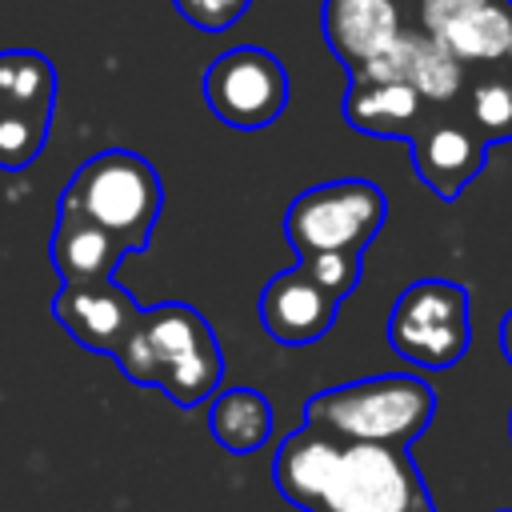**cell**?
Returning <instances> with one entry per match:
<instances>
[{"instance_id":"28","label":"cell","mask_w":512,"mask_h":512,"mask_svg":"<svg viewBox=\"0 0 512 512\" xmlns=\"http://www.w3.org/2000/svg\"><path fill=\"white\" fill-rule=\"evenodd\" d=\"M432 512H436V508H432Z\"/></svg>"},{"instance_id":"13","label":"cell","mask_w":512,"mask_h":512,"mask_svg":"<svg viewBox=\"0 0 512 512\" xmlns=\"http://www.w3.org/2000/svg\"><path fill=\"white\" fill-rule=\"evenodd\" d=\"M48 256H52L60 284H100V280H112L120 256H128V252L112 232H104L80 216L56 212Z\"/></svg>"},{"instance_id":"3","label":"cell","mask_w":512,"mask_h":512,"mask_svg":"<svg viewBox=\"0 0 512 512\" xmlns=\"http://www.w3.org/2000/svg\"><path fill=\"white\" fill-rule=\"evenodd\" d=\"M164 208L160 172L128 148H104L88 156L56 200L60 216H80L112 232L124 252H144Z\"/></svg>"},{"instance_id":"11","label":"cell","mask_w":512,"mask_h":512,"mask_svg":"<svg viewBox=\"0 0 512 512\" xmlns=\"http://www.w3.org/2000/svg\"><path fill=\"white\" fill-rule=\"evenodd\" d=\"M340 300H332L300 264L276 272L260 292V324L276 344H312L336 324Z\"/></svg>"},{"instance_id":"17","label":"cell","mask_w":512,"mask_h":512,"mask_svg":"<svg viewBox=\"0 0 512 512\" xmlns=\"http://www.w3.org/2000/svg\"><path fill=\"white\" fill-rule=\"evenodd\" d=\"M440 40L460 64H492L508 56L512 44V0H488L476 12L460 16L456 24H448Z\"/></svg>"},{"instance_id":"23","label":"cell","mask_w":512,"mask_h":512,"mask_svg":"<svg viewBox=\"0 0 512 512\" xmlns=\"http://www.w3.org/2000/svg\"><path fill=\"white\" fill-rule=\"evenodd\" d=\"M488 0H408V12L416 16V28L428 36H440L448 24H456L460 16L476 12Z\"/></svg>"},{"instance_id":"5","label":"cell","mask_w":512,"mask_h":512,"mask_svg":"<svg viewBox=\"0 0 512 512\" xmlns=\"http://www.w3.org/2000/svg\"><path fill=\"white\" fill-rule=\"evenodd\" d=\"M388 220V200L372 180L348 176L304 188L284 212V236L300 256L352 252L360 256Z\"/></svg>"},{"instance_id":"20","label":"cell","mask_w":512,"mask_h":512,"mask_svg":"<svg viewBox=\"0 0 512 512\" xmlns=\"http://www.w3.org/2000/svg\"><path fill=\"white\" fill-rule=\"evenodd\" d=\"M332 300H344L348 292H356L360 284V256L352 252H312V256H300L296 260Z\"/></svg>"},{"instance_id":"6","label":"cell","mask_w":512,"mask_h":512,"mask_svg":"<svg viewBox=\"0 0 512 512\" xmlns=\"http://www.w3.org/2000/svg\"><path fill=\"white\" fill-rule=\"evenodd\" d=\"M292 84L284 64L256 44H236L220 52L204 72V100L212 116L240 132H260L288 108Z\"/></svg>"},{"instance_id":"24","label":"cell","mask_w":512,"mask_h":512,"mask_svg":"<svg viewBox=\"0 0 512 512\" xmlns=\"http://www.w3.org/2000/svg\"><path fill=\"white\" fill-rule=\"evenodd\" d=\"M500 352H504L508 364H512V308H508L504 320H500Z\"/></svg>"},{"instance_id":"1","label":"cell","mask_w":512,"mask_h":512,"mask_svg":"<svg viewBox=\"0 0 512 512\" xmlns=\"http://www.w3.org/2000/svg\"><path fill=\"white\" fill-rule=\"evenodd\" d=\"M276 492L300 512H432V496L408 448L336 440L296 428L272 460Z\"/></svg>"},{"instance_id":"18","label":"cell","mask_w":512,"mask_h":512,"mask_svg":"<svg viewBox=\"0 0 512 512\" xmlns=\"http://www.w3.org/2000/svg\"><path fill=\"white\" fill-rule=\"evenodd\" d=\"M484 144L512 140V76H488L472 84L468 92V116H464Z\"/></svg>"},{"instance_id":"25","label":"cell","mask_w":512,"mask_h":512,"mask_svg":"<svg viewBox=\"0 0 512 512\" xmlns=\"http://www.w3.org/2000/svg\"><path fill=\"white\" fill-rule=\"evenodd\" d=\"M504 60H508V64H512V44H508V56H504Z\"/></svg>"},{"instance_id":"26","label":"cell","mask_w":512,"mask_h":512,"mask_svg":"<svg viewBox=\"0 0 512 512\" xmlns=\"http://www.w3.org/2000/svg\"><path fill=\"white\" fill-rule=\"evenodd\" d=\"M508 436H512V416H508Z\"/></svg>"},{"instance_id":"14","label":"cell","mask_w":512,"mask_h":512,"mask_svg":"<svg viewBox=\"0 0 512 512\" xmlns=\"http://www.w3.org/2000/svg\"><path fill=\"white\" fill-rule=\"evenodd\" d=\"M208 428L224 452L248 456L272 440V404L256 388H224L212 396Z\"/></svg>"},{"instance_id":"4","label":"cell","mask_w":512,"mask_h":512,"mask_svg":"<svg viewBox=\"0 0 512 512\" xmlns=\"http://www.w3.org/2000/svg\"><path fill=\"white\" fill-rule=\"evenodd\" d=\"M388 344L400 360L428 372L460 364L472 344L468 288L444 276L412 280L388 312Z\"/></svg>"},{"instance_id":"10","label":"cell","mask_w":512,"mask_h":512,"mask_svg":"<svg viewBox=\"0 0 512 512\" xmlns=\"http://www.w3.org/2000/svg\"><path fill=\"white\" fill-rule=\"evenodd\" d=\"M356 76L368 80H400L408 88H416V96L428 108H448L460 92H464V64L428 32L420 28H404L396 36V44L376 56L368 68H360Z\"/></svg>"},{"instance_id":"22","label":"cell","mask_w":512,"mask_h":512,"mask_svg":"<svg viewBox=\"0 0 512 512\" xmlns=\"http://www.w3.org/2000/svg\"><path fill=\"white\" fill-rule=\"evenodd\" d=\"M180 20H188L200 32H228L232 24L244 20L252 0H172Z\"/></svg>"},{"instance_id":"8","label":"cell","mask_w":512,"mask_h":512,"mask_svg":"<svg viewBox=\"0 0 512 512\" xmlns=\"http://www.w3.org/2000/svg\"><path fill=\"white\" fill-rule=\"evenodd\" d=\"M52 316L84 352L112 356L120 340L136 328L140 304L124 288H116V280L60 284V292L52 296Z\"/></svg>"},{"instance_id":"16","label":"cell","mask_w":512,"mask_h":512,"mask_svg":"<svg viewBox=\"0 0 512 512\" xmlns=\"http://www.w3.org/2000/svg\"><path fill=\"white\" fill-rule=\"evenodd\" d=\"M140 328L156 352V364H160V380L172 364H180L184 356L200 352V348H212L216 336L208 328V320L184 304V300H168V304H156V308H144L140 312Z\"/></svg>"},{"instance_id":"2","label":"cell","mask_w":512,"mask_h":512,"mask_svg":"<svg viewBox=\"0 0 512 512\" xmlns=\"http://www.w3.org/2000/svg\"><path fill=\"white\" fill-rule=\"evenodd\" d=\"M436 416V392L424 376L380 372L348 380L304 400V424L336 440L408 448Z\"/></svg>"},{"instance_id":"9","label":"cell","mask_w":512,"mask_h":512,"mask_svg":"<svg viewBox=\"0 0 512 512\" xmlns=\"http://www.w3.org/2000/svg\"><path fill=\"white\" fill-rule=\"evenodd\" d=\"M408 0H324L320 28L332 56L356 76L376 56H384L396 36L408 28Z\"/></svg>"},{"instance_id":"27","label":"cell","mask_w":512,"mask_h":512,"mask_svg":"<svg viewBox=\"0 0 512 512\" xmlns=\"http://www.w3.org/2000/svg\"><path fill=\"white\" fill-rule=\"evenodd\" d=\"M496 512H512V508H496Z\"/></svg>"},{"instance_id":"19","label":"cell","mask_w":512,"mask_h":512,"mask_svg":"<svg viewBox=\"0 0 512 512\" xmlns=\"http://www.w3.org/2000/svg\"><path fill=\"white\" fill-rule=\"evenodd\" d=\"M48 124H52V120L20 116V112H0V168H4V172L28 168V164L44 152Z\"/></svg>"},{"instance_id":"7","label":"cell","mask_w":512,"mask_h":512,"mask_svg":"<svg viewBox=\"0 0 512 512\" xmlns=\"http://www.w3.org/2000/svg\"><path fill=\"white\" fill-rule=\"evenodd\" d=\"M408 148L420 184L440 200H456L488 160V144L480 140V132L468 120L444 112H428L424 124L408 136Z\"/></svg>"},{"instance_id":"12","label":"cell","mask_w":512,"mask_h":512,"mask_svg":"<svg viewBox=\"0 0 512 512\" xmlns=\"http://www.w3.org/2000/svg\"><path fill=\"white\" fill-rule=\"evenodd\" d=\"M344 120L364 132V136H388V140H408L424 116L432 112L416 88L400 84V80H368V76H348L344 88V104H340Z\"/></svg>"},{"instance_id":"21","label":"cell","mask_w":512,"mask_h":512,"mask_svg":"<svg viewBox=\"0 0 512 512\" xmlns=\"http://www.w3.org/2000/svg\"><path fill=\"white\" fill-rule=\"evenodd\" d=\"M140 312H144V308H140ZM112 360L120 364V372H124L132 384H140V388H160V364H156V352H152V344H148L140 320H136V328L120 340V348L112 352Z\"/></svg>"},{"instance_id":"15","label":"cell","mask_w":512,"mask_h":512,"mask_svg":"<svg viewBox=\"0 0 512 512\" xmlns=\"http://www.w3.org/2000/svg\"><path fill=\"white\" fill-rule=\"evenodd\" d=\"M52 104H56V64L32 48L0 52V112L52 120Z\"/></svg>"}]
</instances>
